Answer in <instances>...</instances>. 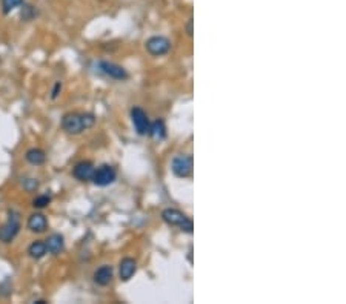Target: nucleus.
Listing matches in <instances>:
<instances>
[{"label":"nucleus","instance_id":"nucleus-1","mask_svg":"<svg viewBox=\"0 0 346 304\" xmlns=\"http://www.w3.org/2000/svg\"><path fill=\"white\" fill-rule=\"evenodd\" d=\"M192 166H194L192 156L179 154L171 162V172L174 174L177 179H188L192 174Z\"/></svg>","mask_w":346,"mask_h":304},{"label":"nucleus","instance_id":"nucleus-2","mask_svg":"<svg viewBox=\"0 0 346 304\" xmlns=\"http://www.w3.org/2000/svg\"><path fill=\"white\" fill-rule=\"evenodd\" d=\"M117 180V171L111 165H102L94 169L91 182L98 188H106Z\"/></svg>","mask_w":346,"mask_h":304},{"label":"nucleus","instance_id":"nucleus-3","mask_svg":"<svg viewBox=\"0 0 346 304\" xmlns=\"http://www.w3.org/2000/svg\"><path fill=\"white\" fill-rule=\"evenodd\" d=\"M20 231V217L17 212L11 211L8 221L0 227V241L2 243H11Z\"/></svg>","mask_w":346,"mask_h":304},{"label":"nucleus","instance_id":"nucleus-4","mask_svg":"<svg viewBox=\"0 0 346 304\" xmlns=\"http://www.w3.org/2000/svg\"><path fill=\"white\" fill-rule=\"evenodd\" d=\"M145 48L148 54L154 57H162L171 51V40L163 36H153L145 42Z\"/></svg>","mask_w":346,"mask_h":304},{"label":"nucleus","instance_id":"nucleus-5","mask_svg":"<svg viewBox=\"0 0 346 304\" xmlns=\"http://www.w3.org/2000/svg\"><path fill=\"white\" fill-rule=\"evenodd\" d=\"M98 69H100L102 74H105L106 77H109L112 80L125 82L130 77V74L125 68L117 65V63H112V62H106V60L98 62Z\"/></svg>","mask_w":346,"mask_h":304},{"label":"nucleus","instance_id":"nucleus-6","mask_svg":"<svg viewBox=\"0 0 346 304\" xmlns=\"http://www.w3.org/2000/svg\"><path fill=\"white\" fill-rule=\"evenodd\" d=\"M131 121H133V126H134V129L139 135L150 134L151 121H150V118H148L146 112L140 106H134L131 109Z\"/></svg>","mask_w":346,"mask_h":304},{"label":"nucleus","instance_id":"nucleus-7","mask_svg":"<svg viewBox=\"0 0 346 304\" xmlns=\"http://www.w3.org/2000/svg\"><path fill=\"white\" fill-rule=\"evenodd\" d=\"M62 129L71 135H79L85 131L83 121H82V114L77 112H69L65 114L62 118Z\"/></svg>","mask_w":346,"mask_h":304},{"label":"nucleus","instance_id":"nucleus-8","mask_svg":"<svg viewBox=\"0 0 346 304\" xmlns=\"http://www.w3.org/2000/svg\"><path fill=\"white\" fill-rule=\"evenodd\" d=\"M94 165L88 160L79 162L72 169V175L74 179L79 180V182H91L92 179V174H94Z\"/></svg>","mask_w":346,"mask_h":304},{"label":"nucleus","instance_id":"nucleus-9","mask_svg":"<svg viewBox=\"0 0 346 304\" xmlns=\"http://www.w3.org/2000/svg\"><path fill=\"white\" fill-rule=\"evenodd\" d=\"M137 272V261L131 257L123 258L119 264V276L122 281H130Z\"/></svg>","mask_w":346,"mask_h":304},{"label":"nucleus","instance_id":"nucleus-10","mask_svg":"<svg viewBox=\"0 0 346 304\" xmlns=\"http://www.w3.org/2000/svg\"><path fill=\"white\" fill-rule=\"evenodd\" d=\"M92 278H94V283H95L97 286L105 287V286L111 284L112 278H114V270H112V266H108V264L100 266V267H98V269L94 272Z\"/></svg>","mask_w":346,"mask_h":304},{"label":"nucleus","instance_id":"nucleus-11","mask_svg":"<svg viewBox=\"0 0 346 304\" xmlns=\"http://www.w3.org/2000/svg\"><path fill=\"white\" fill-rule=\"evenodd\" d=\"M188 217L179 211V209H174V208H166L163 212H162V220L168 224V226H180Z\"/></svg>","mask_w":346,"mask_h":304},{"label":"nucleus","instance_id":"nucleus-12","mask_svg":"<svg viewBox=\"0 0 346 304\" xmlns=\"http://www.w3.org/2000/svg\"><path fill=\"white\" fill-rule=\"evenodd\" d=\"M46 227H48V220L43 214H31L30 218H28V229L31 232H36V234H42L46 231Z\"/></svg>","mask_w":346,"mask_h":304},{"label":"nucleus","instance_id":"nucleus-13","mask_svg":"<svg viewBox=\"0 0 346 304\" xmlns=\"http://www.w3.org/2000/svg\"><path fill=\"white\" fill-rule=\"evenodd\" d=\"M45 246H46V252H49L51 255H59L65 247L63 235L53 234L51 237H48V240L45 241Z\"/></svg>","mask_w":346,"mask_h":304},{"label":"nucleus","instance_id":"nucleus-14","mask_svg":"<svg viewBox=\"0 0 346 304\" xmlns=\"http://www.w3.org/2000/svg\"><path fill=\"white\" fill-rule=\"evenodd\" d=\"M148 135H151L154 140H163L166 137V124L162 118H157L156 121L151 123L150 126V134Z\"/></svg>","mask_w":346,"mask_h":304},{"label":"nucleus","instance_id":"nucleus-15","mask_svg":"<svg viewBox=\"0 0 346 304\" xmlns=\"http://www.w3.org/2000/svg\"><path fill=\"white\" fill-rule=\"evenodd\" d=\"M25 159H27V162L33 166H40L45 163L46 160V156L45 152L39 147H33L30 150H27V156H25Z\"/></svg>","mask_w":346,"mask_h":304},{"label":"nucleus","instance_id":"nucleus-16","mask_svg":"<svg viewBox=\"0 0 346 304\" xmlns=\"http://www.w3.org/2000/svg\"><path fill=\"white\" fill-rule=\"evenodd\" d=\"M28 255H30L31 258H34V260L43 258V257L46 255V246H45V241L37 240V241L31 243L30 247H28Z\"/></svg>","mask_w":346,"mask_h":304},{"label":"nucleus","instance_id":"nucleus-17","mask_svg":"<svg viewBox=\"0 0 346 304\" xmlns=\"http://www.w3.org/2000/svg\"><path fill=\"white\" fill-rule=\"evenodd\" d=\"M25 2L23 0H2V13L5 16H8L11 11H14L16 8L22 7Z\"/></svg>","mask_w":346,"mask_h":304},{"label":"nucleus","instance_id":"nucleus-18","mask_svg":"<svg viewBox=\"0 0 346 304\" xmlns=\"http://www.w3.org/2000/svg\"><path fill=\"white\" fill-rule=\"evenodd\" d=\"M36 8L33 7V5H27V4H23L22 5V13H20V17H22V20H25V22H30V20H33L34 17H36Z\"/></svg>","mask_w":346,"mask_h":304},{"label":"nucleus","instance_id":"nucleus-19","mask_svg":"<svg viewBox=\"0 0 346 304\" xmlns=\"http://www.w3.org/2000/svg\"><path fill=\"white\" fill-rule=\"evenodd\" d=\"M49 203H51V197H49L48 194H42V195H37L34 200H33V206L36 209H43L46 208Z\"/></svg>","mask_w":346,"mask_h":304},{"label":"nucleus","instance_id":"nucleus-20","mask_svg":"<svg viewBox=\"0 0 346 304\" xmlns=\"http://www.w3.org/2000/svg\"><path fill=\"white\" fill-rule=\"evenodd\" d=\"M82 121H83V128L86 131L95 124V115L91 112H85V114H82Z\"/></svg>","mask_w":346,"mask_h":304},{"label":"nucleus","instance_id":"nucleus-21","mask_svg":"<svg viewBox=\"0 0 346 304\" xmlns=\"http://www.w3.org/2000/svg\"><path fill=\"white\" fill-rule=\"evenodd\" d=\"M179 227H180V231L185 232V234H192V232H194V223H192V220H191L189 217H188Z\"/></svg>","mask_w":346,"mask_h":304},{"label":"nucleus","instance_id":"nucleus-22","mask_svg":"<svg viewBox=\"0 0 346 304\" xmlns=\"http://www.w3.org/2000/svg\"><path fill=\"white\" fill-rule=\"evenodd\" d=\"M23 188H25V191H28V192H34L39 188V182L36 179H27L23 182Z\"/></svg>","mask_w":346,"mask_h":304},{"label":"nucleus","instance_id":"nucleus-23","mask_svg":"<svg viewBox=\"0 0 346 304\" xmlns=\"http://www.w3.org/2000/svg\"><path fill=\"white\" fill-rule=\"evenodd\" d=\"M60 91H62V82H56V83H54V88H53V91H51V98L56 100V98L59 97Z\"/></svg>","mask_w":346,"mask_h":304},{"label":"nucleus","instance_id":"nucleus-24","mask_svg":"<svg viewBox=\"0 0 346 304\" xmlns=\"http://www.w3.org/2000/svg\"><path fill=\"white\" fill-rule=\"evenodd\" d=\"M192 33H194V31H192V19H189L188 23H186V34H188V36H192Z\"/></svg>","mask_w":346,"mask_h":304},{"label":"nucleus","instance_id":"nucleus-25","mask_svg":"<svg viewBox=\"0 0 346 304\" xmlns=\"http://www.w3.org/2000/svg\"><path fill=\"white\" fill-rule=\"evenodd\" d=\"M188 261L192 264V247H189V252H188Z\"/></svg>","mask_w":346,"mask_h":304},{"label":"nucleus","instance_id":"nucleus-26","mask_svg":"<svg viewBox=\"0 0 346 304\" xmlns=\"http://www.w3.org/2000/svg\"><path fill=\"white\" fill-rule=\"evenodd\" d=\"M34 302H36V304H45L46 301H45V299H37V301H34Z\"/></svg>","mask_w":346,"mask_h":304}]
</instances>
